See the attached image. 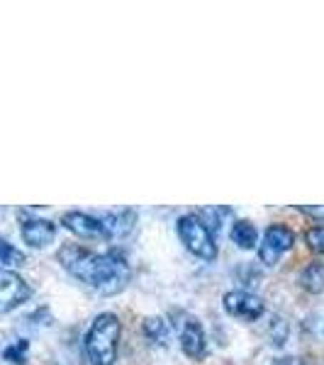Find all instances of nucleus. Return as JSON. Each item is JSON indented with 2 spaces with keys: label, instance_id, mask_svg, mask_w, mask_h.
Instances as JSON below:
<instances>
[{
  "label": "nucleus",
  "instance_id": "dca6fc26",
  "mask_svg": "<svg viewBox=\"0 0 324 365\" xmlns=\"http://www.w3.org/2000/svg\"><path fill=\"white\" fill-rule=\"evenodd\" d=\"M27 351H29V341L27 339H17L15 344H10L8 349L3 351V356H5V361H10L15 365H25Z\"/></svg>",
  "mask_w": 324,
  "mask_h": 365
},
{
  "label": "nucleus",
  "instance_id": "2eb2a0df",
  "mask_svg": "<svg viewBox=\"0 0 324 365\" xmlns=\"http://www.w3.org/2000/svg\"><path fill=\"white\" fill-rule=\"evenodd\" d=\"M196 215L200 217V222H203V225L208 227L212 234H215V232H220L225 217L232 215V210H229V207H203V210H198Z\"/></svg>",
  "mask_w": 324,
  "mask_h": 365
},
{
  "label": "nucleus",
  "instance_id": "a211bd4d",
  "mask_svg": "<svg viewBox=\"0 0 324 365\" xmlns=\"http://www.w3.org/2000/svg\"><path fill=\"white\" fill-rule=\"evenodd\" d=\"M303 215L312 217V220H324V205H300L298 207Z\"/></svg>",
  "mask_w": 324,
  "mask_h": 365
},
{
  "label": "nucleus",
  "instance_id": "f03ea898",
  "mask_svg": "<svg viewBox=\"0 0 324 365\" xmlns=\"http://www.w3.org/2000/svg\"><path fill=\"white\" fill-rule=\"evenodd\" d=\"M120 334L122 322L113 312H103L93 319L83 339L86 356L91 365H115L117 351H120Z\"/></svg>",
  "mask_w": 324,
  "mask_h": 365
},
{
  "label": "nucleus",
  "instance_id": "f3484780",
  "mask_svg": "<svg viewBox=\"0 0 324 365\" xmlns=\"http://www.w3.org/2000/svg\"><path fill=\"white\" fill-rule=\"evenodd\" d=\"M305 241L315 253H324V227H312L305 232Z\"/></svg>",
  "mask_w": 324,
  "mask_h": 365
},
{
  "label": "nucleus",
  "instance_id": "4468645a",
  "mask_svg": "<svg viewBox=\"0 0 324 365\" xmlns=\"http://www.w3.org/2000/svg\"><path fill=\"white\" fill-rule=\"evenodd\" d=\"M25 261H27L25 253L10 244L5 237H0V268H5V270L20 268V266H25Z\"/></svg>",
  "mask_w": 324,
  "mask_h": 365
},
{
  "label": "nucleus",
  "instance_id": "9b49d317",
  "mask_svg": "<svg viewBox=\"0 0 324 365\" xmlns=\"http://www.w3.org/2000/svg\"><path fill=\"white\" fill-rule=\"evenodd\" d=\"M141 329H144V336L151 346L166 349L171 344V324L163 319V317H146Z\"/></svg>",
  "mask_w": 324,
  "mask_h": 365
},
{
  "label": "nucleus",
  "instance_id": "39448f33",
  "mask_svg": "<svg viewBox=\"0 0 324 365\" xmlns=\"http://www.w3.org/2000/svg\"><path fill=\"white\" fill-rule=\"evenodd\" d=\"M32 297V287L15 270L0 268V314L13 312Z\"/></svg>",
  "mask_w": 324,
  "mask_h": 365
},
{
  "label": "nucleus",
  "instance_id": "20e7f679",
  "mask_svg": "<svg viewBox=\"0 0 324 365\" xmlns=\"http://www.w3.org/2000/svg\"><path fill=\"white\" fill-rule=\"evenodd\" d=\"M293 244H295L293 229L275 222V225H270L266 232H263V239H261V244H258V258H261V263L266 268H273L283 253L288 249H293Z\"/></svg>",
  "mask_w": 324,
  "mask_h": 365
},
{
  "label": "nucleus",
  "instance_id": "ddd939ff",
  "mask_svg": "<svg viewBox=\"0 0 324 365\" xmlns=\"http://www.w3.org/2000/svg\"><path fill=\"white\" fill-rule=\"evenodd\" d=\"M300 287L312 295L324 292V263H310L308 268L300 273Z\"/></svg>",
  "mask_w": 324,
  "mask_h": 365
},
{
  "label": "nucleus",
  "instance_id": "0eeeda50",
  "mask_svg": "<svg viewBox=\"0 0 324 365\" xmlns=\"http://www.w3.org/2000/svg\"><path fill=\"white\" fill-rule=\"evenodd\" d=\"M222 304H225L227 314L237 317L241 322H256L258 317L266 312L263 299L249 290H229L227 295L222 297Z\"/></svg>",
  "mask_w": 324,
  "mask_h": 365
},
{
  "label": "nucleus",
  "instance_id": "f257e3e1",
  "mask_svg": "<svg viewBox=\"0 0 324 365\" xmlns=\"http://www.w3.org/2000/svg\"><path fill=\"white\" fill-rule=\"evenodd\" d=\"M132 280V268H129L125 253L120 249H110L103 253H93L91 268H88L83 285L98 290L100 295H120Z\"/></svg>",
  "mask_w": 324,
  "mask_h": 365
},
{
  "label": "nucleus",
  "instance_id": "6e6552de",
  "mask_svg": "<svg viewBox=\"0 0 324 365\" xmlns=\"http://www.w3.org/2000/svg\"><path fill=\"white\" fill-rule=\"evenodd\" d=\"M20 234L32 249H44L56 237V225L44 217H22L20 220Z\"/></svg>",
  "mask_w": 324,
  "mask_h": 365
},
{
  "label": "nucleus",
  "instance_id": "1a4fd4ad",
  "mask_svg": "<svg viewBox=\"0 0 324 365\" xmlns=\"http://www.w3.org/2000/svg\"><path fill=\"white\" fill-rule=\"evenodd\" d=\"M61 225L76 234L79 239H105V227L100 217L86 215V212H66L61 217Z\"/></svg>",
  "mask_w": 324,
  "mask_h": 365
},
{
  "label": "nucleus",
  "instance_id": "7ed1b4c3",
  "mask_svg": "<svg viewBox=\"0 0 324 365\" xmlns=\"http://www.w3.org/2000/svg\"><path fill=\"white\" fill-rule=\"evenodd\" d=\"M178 237L183 241V246L193 256L203 258V261H215L217 258V244H215V234L200 222V217L196 212L183 215L178 220Z\"/></svg>",
  "mask_w": 324,
  "mask_h": 365
},
{
  "label": "nucleus",
  "instance_id": "9d476101",
  "mask_svg": "<svg viewBox=\"0 0 324 365\" xmlns=\"http://www.w3.org/2000/svg\"><path fill=\"white\" fill-rule=\"evenodd\" d=\"M103 227H105V241H120L129 237V232L137 225V212L134 210H122L113 212V215H103Z\"/></svg>",
  "mask_w": 324,
  "mask_h": 365
},
{
  "label": "nucleus",
  "instance_id": "f8f14e48",
  "mask_svg": "<svg viewBox=\"0 0 324 365\" xmlns=\"http://www.w3.org/2000/svg\"><path fill=\"white\" fill-rule=\"evenodd\" d=\"M229 239L234 241V244L239 246V249H254V246L258 244V232L254 227V222L249 220H237L232 225V232H229Z\"/></svg>",
  "mask_w": 324,
  "mask_h": 365
},
{
  "label": "nucleus",
  "instance_id": "423d86ee",
  "mask_svg": "<svg viewBox=\"0 0 324 365\" xmlns=\"http://www.w3.org/2000/svg\"><path fill=\"white\" fill-rule=\"evenodd\" d=\"M178 339H181V349L188 358L193 361H203L208 356V341H205L203 324L198 322V317L193 314H178Z\"/></svg>",
  "mask_w": 324,
  "mask_h": 365
}]
</instances>
